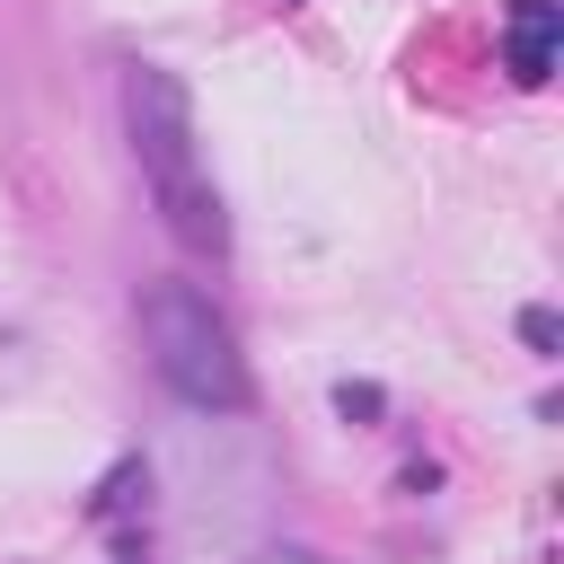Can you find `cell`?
Masks as SVG:
<instances>
[{"instance_id": "cell-5", "label": "cell", "mask_w": 564, "mask_h": 564, "mask_svg": "<svg viewBox=\"0 0 564 564\" xmlns=\"http://www.w3.org/2000/svg\"><path fill=\"white\" fill-rule=\"evenodd\" d=\"M379 405H388V397H379L370 379H344V388H335V414H344V423H370Z\"/></svg>"}, {"instance_id": "cell-7", "label": "cell", "mask_w": 564, "mask_h": 564, "mask_svg": "<svg viewBox=\"0 0 564 564\" xmlns=\"http://www.w3.org/2000/svg\"><path fill=\"white\" fill-rule=\"evenodd\" d=\"M247 564H326V555H308V546H264V555H247Z\"/></svg>"}, {"instance_id": "cell-2", "label": "cell", "mask_w": 564, "mask_h": 564, "mask_svg": "<svg viewBox=\"0 0 564 564\" xmlns=\"http://www.w3.org/2000/svg\"><path fill=\"white\" fill-rule=\"evenodd\" d=\"M141 344H150V370L185 405H203V414H238L247 405V352H238L229 317L194 282H159L141 300Z\"/></svg>"}, {"instance_id": "cell-3", "label": "cell", "mask_w": 564, "mask_h": 564, "mask_svg": "<svg viewBox=\"0 0 564 564\" xmlns=\"http://www.w3.org/2000/svg\"><path fill=\"white\" fill-rule=\"evenodd\" d=\"M555 44H564V0H511L502 70H511L520 88H546V79H555Z\"/></svg>"}, {"instance_id": "cell-6", "label": "cell", "mask_w": 564, "mask_h": 564, "mask_svg": "<svg viewBox=\"0 0 564 564\" xmlns=\"http://www.w3.org/2000/svg\"><path fill=\"white\" fill-rule=\"evenodd\" d=\"M520 335H529L538 352H555V344H564V326H555V308H529V317H520Z\"/></svg>"}, {"instance_id": "cell-1", "label": "cell", "mask_w": 564, "mask_h": 564, "mask_svg": "<svg viewBox=\"0 0 564 564\" xmlns=\"http://www.w3.org/2000/svg\"><path fill=\"white\" fill-rule=\"evenodd\" d=\"M123 123H132V150H141V176H150L167 238L185 256H229V212H220V185H212V159L194 141V106H185L176 70L132 62L123 70Z\"/></svg>"}, {"instance_id": "cell-4", "label": "cell", "mask_w": 564, "mask_h": 564, "mask_svg": "<svg viewBox=\"0 0 564 564\" xmlns=\"http://www.w3.org/2000/svg\"><path fill=\"white\" fill-rule=\"evenodd\" d=\"M141 494H150V467H115V476H106V494H97V520H123Z\"/></svg>"}]
</instances>
